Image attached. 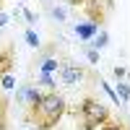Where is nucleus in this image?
Listing matches in <instances>:
<instances>
[{
	"label": "nucleus",
	"mask_w": 130,
	"mask_h": 130,
	"mask_svg": "<svg viewBox=\"0 0 130 130\" xmlns=\"http://www.w3.org/2000/svg\"><path fill=\"white\" fill-rule=\"evenodd\" d=\"M68 112V104H65V96L57 94L55 89H50L44 94H39V99L29 102L26 104V112H24V120L37 125V130H52L62 115Z\"/></svg>",
	"instance_id": "nucleus-1"
},
{
	"label": "nucleus",
	"mask_w": 130,
	"mask_h": 130,
	"mask_svg": "<svg viewBox=\"0 0 130 130\" xmlns=\"http://www.w3.org/2000/svg\"><path fill=\"white\" fill-rule=\"evenodd\" d=\"M73 117H75L78 130H99L109 120V109H107V104H102L96 96H83L78 102V107L73 109Z\"/></svg>",
	"instance_id": "nucleus-2"
},
{
	"label": "nucleus",
	"mask_w": 130,
	"mask_h": 130,
	"mask_svg": "<svg viewBox=\"0 0 130 130\" xmlns=\"http://www.w3.org/2000/svg\"><path fill=\"white\" fill-rule=\"evenodd\" d=\"M70 8H81L86 16L91 18V24L96 26H102L104 21H107V13L112 10V0H65Z\"/></svg>",
	"instance_id": "nucleus-3"
},
{
	"label": "nucleus",
	"mask_w": 130,
	"mask_h": 130,
	"mask_svg": "<svg viewBox=\"0 0 130 130\" xmlns=\"http://www.w3.org/2000/svg\"><path fill=\"white\" fill-rule=\"evenodd\" d=\"M86 78V68L78 62H65L62 65V70H60V81L65 86H75V83H81Z\"/></svg>",
	"instance_id": "nucleus-4"
},
{
	"label": "nucleus",
	"mask_w": 130,
	"mask_h": 130,
	"mask_svg": "<svg viewBox=\"0 0 130 130\" xmlns=\"http://www.w3.org/2000/svg\"><path fill=\"white\" fill-rule=\"evenodd\" d=\"M13 65H16V47L0 44V81H3V75L13 73Z\"/></svg>",
	"instance_id": "nucleus-5"
},
{
	"label": "nucleus",
	"mask_w": 130,
	"mask_h": 130,
	"mask_svg": "<svg viewBox=\"0 0 130 130\" xmlns=\"http://www.w3.org/2000/svg\"><path fill=\"white\" fill-rule=\"evenodd\" d=\"M39 94H42V91H39V89H34V86H21V89L16 91V102L26 107L29 102H34V99H39Z\"/></svg>",
	"instance_id": "nucleus-6"
},
{
	"label": "nucleus",
	"mask_w": 130,
	"mask_h": 130,
	"mask_svg": "<svg viewBox=\"0 0 130 130\" xmlns=\"http://www.w3.org/2000/svg\"><path fill=\"white\" fill-rule=\"evenodd\" d=\"M96 31H99V26L91 24V21H86V24H78V26H75V34H78V39H94Z\"/></svg>",
	"instance_id": "nucleus-7"
},
{
	"label": "nucleus",
	"mask_w": 130,
	"mask_h": 130,
	"mask_svg": "<svg viewBox=\"0 0 130 130\" xmlns=\"http://www.w3.org/2000/svg\"><path fill=\"white\" fill-rule=\"evenodd\" d=\"M8 99L0 94V130H8Z\"/></svg>",
	"instance_id": "nucleus-8"
},
{
	"label": "nucleus",
	"mask_w": 130,
	"mask_h": 130,
	"mask_svg": "<svg viewBox=\"0 0 130 130\" xmlns=\"http://www.w3.org/2000/svg\"><path fill=\"white\" fill-rule=\"evenodd\" d=\"M91 44H94V50H104L107 44H109V34H107V31H96Z\"/></svg>",
	"instance_id": "nucleus-9"
},
{
	"label": "nucleus",
	"mask_w": 130,
	"mask_h": 130,
	"mask_svg": "<svg viewBox=\"0 0 130 130\" xmlns=\"http://www.w3.org/2000/svg\"><path fill=\"white\" fill-rule=\"evenodd\" d=\"M99 130H130V127H127L125 122H120V120H112V117H109V120H107V122H104Z\"/></svg>",
	"instance_id": "nucleus-10"
},
{
	"label": "nucleus",
	"mask_w": 130,
	"mask_h": 130,
	"mask_svg": "<svg viewBox=\"0 0 130 130\" xmlns=\"http://www.w3.org/2000/svg\"><path fill=\"white\" fill-rule=\"evenodd\" d=\"M117 94H120V102L125 104V102L130 99V86H127L125 81H117Z\"/></svg>",
	"instance_id": "nucleus-11"
},
{
	"label": "nucleus",
	"mask_w": 130,
	"mask_h": 130,
	"mask_svg": "<svg viewBox=\"0 0 130 130\" xmlns=\"http://www.w3.org/2000/svg\"><path fill=\"white\" fill-rule=\"evenodd\" d=\"M24 37H26V44H29V47H39V44H42V42H39V34H37L34 29H26Z\"/></svg>",
	"instance_id": "nucleus-12"
},
{
	"label": "nucleus",
	"mask_w": 130,
	"mask_h": 130,
	"mask_svg": "<svg viewBox=\"0 0 130 130\" xmlns=\"http://www.w3.org/2000/svg\"><path fill=\"white\" fill-rule=\"evenodd\" d=\"M0 89H5V91H13V89H16V78H13V73L3 75V81H0Z\"/></svg>",
	"instance_id": "nucleus-13"
},
{
	"label": "nucleus",
	"mask_w": 130,
	"mask_h": 130,
	"mask_svg": "<svg viewBox=\"0 0 130 130\" xmlns=\"http://www.w3.org/2000/svg\"><path fill=\"white\" fill-rule=\"evenodd\" d=\"M42 73H52V70H57V60H44V62H42V68H39Z\"/></svg>",
	"instance_id": "nucleus-14"
},
{
	"label": "nucleus",
	"mask_w": 130,
	"mask_h": 130,
	"mask_svg": "<svg viewBox=\"0 0 130 130\" xmlns=\"http://www.w3.org/2000/svg\"><path fill=\"white\" fill-rule=\"evenodd\" d=\"M52 18H55V21H65V18H68V10H65L62 5L52 8Z\"/></svg>",
	"instance_id": "nucleus-15"
},
{
	"label": "nucleus",
	"mask_w": 130,
	"mask_h": 130,
	"mask_svg": "<svg viewBox=\"0 0 130 130\" xmlns=\"http://www.w3.org/2000/svg\"><path fill=\"white\" fill-rule=\"evenodd\" d=\"M39 81L47 86V89H55V81H52V75L50 73H39Z\"/></svg>",
	"instance_id": "nucleus-16"
},
{
	"label": "nucleus",
	"mask_w": 130,
	"mask_h": 130,
	"mask_svg": "<svg viewBox=\"0 0 130 130\" xmlns=\"http://www.w3.org/2000/svg\"><path fill=\"white\" fill-rule=\"evenodd\" d=\"M112 73H115V78H117V81H127V70L122 68V65H117Z\"/></svg>",
	"instance_id": "nucleus-17"
},
{
	"label": "nucleus",
	"mask_w": 130,
	"mask_h": 130,
	"mask_svg": "<svg viewBox=\"0 0 130 130\" xmlns=\"http://www.w3.org/2000/svg\"><path fill=\"white\" fill-rule=\"evenodd\" d=\"M86 57L89 62H99V50H86Z\"/></svg>",
	"instance_id": "nucleus-18"
},
{
	"label": "nucleus",
	"mask_w": 130,
	"mask_h": 130,
	"mask_svg": "<svg viewBox=\"0 0 130 130\" xmlns=\"http://www.w3.org/2000/svg\"><path fill=\"white\" fill-rule=\"evenodd\" d=\"M24 18L29 21V24H34V21H37V16H34V13H31V10H29V8H24Z\"/></svg>",
	"instance_id": "nucleus-19"
},
{
	"label": "nucleus",
	"mask_w": 130,
	"mask_h": 130,
	"mask_svg": "<svg viewBox=\"0 0 130 130\" xmlns=\"http://www.w3.org/2000/svg\"><path fill=\"white\" fill-rule=\"evenodd\" d=\"M5 24H8V16H5V13H0V29H3Z\"/></svg>",
	"instance_id": "nucleus-20"
},
{
	"label": "nucleus",
	"mask_w": 130,
	"mask_h": 130,
	"mask_svg": "<svg viewBox=\"0 0 130 130\" xmlns=\"http://www.w3.org/2000/svg\"><path fill=\"white\" fill-rule=\"evenodd\" d=\"M24 130H34V127H24Z\"/></svg>",
	"instance_id": "nucleus-21"
},
{
	"label": "nucleus",
	"mask_w": 130,
	"mask_h": 130,
	"mask_svg": "<svg viewBox=\"0 0 130 130\" xmlns=\"http://www.w3.org/2000/svg\"><path fill=\"white\" fill-rule=\"evenodd\" d=\"M0 8H3V0H0Z\"/></svg>",
	"instance_id": "nucleus-22"
}]
</instances>
